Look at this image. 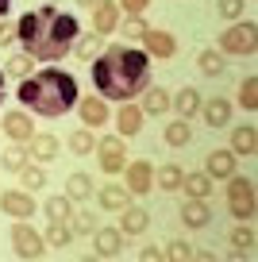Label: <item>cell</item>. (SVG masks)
Instances as JSON below:
<instances>
[{"mask_svg": "<svg viewBox=\"0 0 258 262\" xmlns=\"http://www.w3.org/2000/svg\"><path fill=\"white\" fill-rule=\"evenodd\" d=\"M81 35L77 16L54 8V4H42L19 16L16 24V39L24 42V54H31L35 62H62L73 50V39Z\"/></svg>", "mask_w": 258, "mask_h": 262, "instance_id": "cell-1", "label": "cell"}, {"mask_svg": "<svg viewBox=\"0 0 258 262\" xmlns=\"http://www.w3.org/2000/svg\"><path fill=\"white\" fill-rule=\"evenodd\" d=\"M93 81H97L100 97L108 100H131L150 85V54L139 47H104L93 58Z\"/></svg>", "mask_w": 258, "mask_h": 262, "instance_id": "cell-2", "label": "cell"}, {"mask_svg": "<svg viewBox=\"0 0 258 262\" xmlns=\"http://www.w3.org/2000/svg\"><path fill=\"white\" fill-rule=\"evenodd\" d=\"M16 97H19V104H24L27 112H39V116H66L73 104H77V81H73V74H66V70L47 66V70L27 74L24 81H19Z\"/></svg>", "mask_w": 258, "mask_h": 262, "instance_id": "cell-3", "label": "cell"}, {"mask_svg": "<svg viewBox=\"0 0 258 262\" xmlns=\"http://www.w3.org/2000/svg\"><path fill=\"white\" fill-rule=\"evenodd\" d=\"M227 208H231V216H239V220H250V216H254L258 196H254V181L250 178H239V173L227 178Z\"/></svg>", "mask_w": 258, "mask_h": 262, "instance_id": "cell-4", "label": "cell"}, {"mask_svg": "<svg viewBox=\"0 0 258 262\" xmlns=\"http://www.w3.org/2000/svg\"><path fill=\"white\" fill-rule=\"evenodd\" d=\"M254 47H258L254 19H243V24H231L227 31H220V50L224 54H254Z\"/></svg>", "mask_w": 258, "mask_h": 262, "instance_id": "cell-5", "label": "cell"}, {"mask_svg": "<svg viewBox=\"0 0 258 262\" xmlns=\"http://www.w3.org/2000/svg\"><path fill=\"white\" fill-rule=\"evenodd\" d=\"M12 251H16L19 258H42V254H47V239H42L31 224L16 220V228H12Z\"/></svg>", "mask_w": 258, "mask_h": 262, "instance_id": "cell-6", "label": "cell"}, {"mask_svg": "<svg viewBox=\"0 0 258 262\" xmlns=\"http://www.w3.org/2000/svg\"><path fill=\"white\" fill-rule=\"evenodd\" d=\"M97 155H100V170L104 173H123V166H127L123 135H104V139H97Z\"/></svg>", "mask_w": 258, "mask_h": 262, "instance_id": "cell-7", "label": "cell"}, {"mask_svg": "<svg viewBox=\"0 0 258 262\" xmlns=\"http://www.w3.org/2000/svg\"><path fill=\"white\" fill-rule=\"evenodd\" d=\"M0 208H4V216L31 220L35 216V196L27 193V189H4V193H0Z\"/></svg>", "mask_w": 258, "mask_h": 262, "instance_id": "cell-8", "label": "cell"}, {"mask_svg": "<svg viewBox=\"0 0 258 262\" xmlns=\"http://www.w3.org/2000/svg\"><path fill=\"white\" fill-rule=\"evenodd\" d=\"M123 181H127V193H150L154 185V166L146 158H135V162L123 166Z\"/></svg>", "mask_w": 258, "mask_h": 262, "instance_id": "cell-9", "label": "cell"}, {"mask_svg": "<svg viewBox=\"0 0 258 262\" xmlns=\"http://www.w3.org/2000/svg\"><path fill=\"white\" fill-rule=\"evenodd\" d=\"M143 47H146L150 58H174L178 54V39H174L169 31H154V27L143 31Z\"/></svg>", "mask_w": 258, "mask_h": 262, "instance_id": "cell-10", "label": "cell"}, {"mask_svg": "<svg viewBox=\"0 0 258 262\" xmlns=\"http://www.w3.org/2000/svg\"><path fill=\"white\" fill-rule=\"evenodd\" d=\"M27 155H31L39 166L42 162H54V158H58V135H50V131H42V135H39V131H35L31 139H27Z\"/></svg>", "mask_w": 258, "mask_h": 262, "instance_id": "cell-11", "label": "cell"}, {"mask_svg": "<svg viewBox=\"0 0 258 262\" xmlns=\"http://www.w3.org/2000/svg\"><path fill=\"white\" fill-rule=\"evenodd\" d=\"M77 116H81V123H85V127H100V123H108V104L100 97H85L81 100L77 97Z\"/></svg>", "mask_w": 258, "mask_h": 262, "instance_id": "cell-12", "label": "cell"}, {"mask_svg": "<svg viewBox=\"0 0 258 262\" xmlns=\"http://www.w3.org/2000/svg\"><path fill=\"white\" fill-rule=\"evenodd\" d=\"M93 247H97L100 258H116L123 251V231L120 228H97L93 231Z\"/></svg>", "mask_w": 258, "mask_h": 262, "instance_id": "cell-13", "label": "cell"}, {"mask_svg": "<svg viewBox=\"0 0 258 262\" xmlns=\"http://www.w3.org/2000/svg\"><path fill=\"white\" fill-rule=\"evenodd\" d=\"M208 220H212V205L208 201L189 196L185 205H181V224H185V228H208Z\"/></svg>", "mask_w": 258, "mask_h": 262, "instance_id": "cell-14", "label": "cell"}, {"mask_svg": "<svg viewBox=\"0 0 258 262\" xmlns=\"http://www.w3.org/2000/svg\"><path fill=\"white\" fill-rule=\"evenodd\" d=\"M204 173H208L212 181H227L235 173V155L231 150H212V155L204 158Z\"/></svg>", "mask_w": 258, "mask_h": 262, "instance_id": "cell-15", "label": "cell"}, {"mask_svg": "<svg viewBox=\"0 0 258 262\" xmlns=\"http://www.w3.org/2000/svg\"><path fill=\"white\" fill-rule=\"evenodd\" d=\"M116 24H120V4L116 0H100L97 8H93V31L108 35V31H116Z\"/></svg>", "mask_w": 258, "mask_h": 262, "instance_id": "cell-16", "label": "cell"}, {"mask_svg": "<svg viewBox=\"0 0 258 262\" xmlns=\"http://www.w3.org/2000/svg\"><path fill=\"white\" fill-rule=\"evenodd\" d=\"M0 127H4V135L16 139V143H27L35 135V123H31V116H27V112H8Z\"/></svg>", "mask_w": 258, "mask_h": 262, "instance_id": "cell-17", "label": "cell"}, {"mask_svg": "<svg viewBox=\"0 0 258 262\" xmlns=\"http://www.w3.org/2000/svg\"><path fill=\"white\" fill-rule=\"evenodd\" d=\"M146 228H150V212L146 208H135V205L120 208V231L123 235H143Z\"/></svg>", "mask_w": 258, "mask_h": 262, "instance_id": "cell-18", "label": "cell"}, {"mask_svg": "<svg viewBox=\"0 0 258 262\" xmlns=\"http://www.w3.org/2000/svg\"><path fill=\"white\" fill-rule=\"evenodd\" d=\"M139 131H143V108L139 104H123L120 116H116V135L131 139V135H139Z\"/></svg>", "mask_w": 258, "mask_h": 262, "instance_id": "cell-19", "label": "cell"}, {"mask_svg": "<svg viewBox=\"0 0 258 262\" xmlns=\"http://www.w3.org/2000/svg\"><path fill=\"white\" fill-rule=\"evenodd\" d=\"M201 116L208 127H227V120H231V104H227L224 97H212L208 104L201 100Z\"/></svg>", "mask_w": 258, "mask_h": 262, "instance_id": "cell-20", "label": "cell"}, {"mask_svg": "<svg viewBox=\"0 0 258 262\" xmlns=\"http://www.w3.org/2000/svg\"><path fill=\"white\" fill-rule=\"evenodd\" d=\"M254 150H258V131L250 127V123L235 127L231 131V155L239 158V155H254Z\"/></svg>", "mask_w": 258, "mask_h": 262, "instance_id": "cell-21", "label": "cell"}, {"mask_svg": "<svg viewBox=\"0 0 258 262\" xmlns=\"http://www.w3.org/2000/svg\"><path fill=\"white\" fill-rule=\"evenodd\" d=\"M143 116H162V112H169V93L166 89H158V85H150V89H143Z\"/></svg>", "mask_w": 258, "mask_h": 262, "instance_id": "cell-22", "label": "cell"}, {"mask_svg": "<svg viewBox=\"0 0 258 262\" xmlns=\"http://www.w3.org/2000/svg\"><path fill=\"white\" fill-rule=\"evenodd\" d=\"M181 189H185L189 196L208 201V196H212V178H208L204 170H193V173H185V178H181Z\"/></svg>", "mask_w": 258, "mask_h": 262, "instance_id": "cell-23", "label": "cell"}, {"mask_svg": "<svg viewBox=\"0 0 258 262\" xmlns=\"http://www.w3.org/2000/svg\"><path fill=\"white\" fill-rule=\"evenodd\" d=\"M181 178H185V170H181L178 162H166L162 170H154V185L166 189V193H178V189H181Z\"/></svg>", "mask_w": 258, "mask_h": 262, "instance_id": "cell-24", "label": "cell"}, {"mask_svg": "<svg viewBox=\"0 0 258 262\" xmlns=\"http://www.w3.org/2000/svg\"><path fill=\"white\" fill-rule=\"evenodd\" d=\"M131 205V193L127 185H104L100 189V208H108V212H120V208Z\"/></svg>", "mask_w": 258, "mask_h": 262, "instance_id": "cell-25", "label": "cell"}, {"mask_svg": "<svg viewBox=\"0 0 258 262\" xmlns=\"http://www.w3.org/2000/svg\"><path fill=\"white\" fill-rule=\"evenodd\" d=\"M89 193H93V178L89 173H70V178H66V196H70V201H89Z\"/></svg>", "mask_w": 258, "mask_h": 262, "instance_id": "cell-26", "label": "cell"}, {"mask_svg": "<svg viewBox=\"0 0 258 262\" xmlns=\"http://www.w3.org/2000/svg\"><path fill=\"white\" fill-rule=\"evenodd\" d=\"M169 104L178 108V116H181V120H189V116H197V112H201V93H197V89H181L178 97L169 100Z\"/></svg>", "mask_w": 258, "mask_h": 262, "instance_id": "cell-27", "label": "cell"}, {"mask_svg": "<svg viewBox=\"0 0 258 262\" xmlns=\"http://www.w3.org/2000/svg\"><path fill=\"white\" fill-rule=\"evenodd\" d=\"M27 158H31V155H27V147H24V143H16V147H8V150H0V166H4V170H12V173H19V170H24V166H27Z\"/></svg>", "mask_w": 258, "mask_h": 262, "instance_id": "cell-28", "label": "cell"}, {"mask_svg": "<svg viewBox=\"0 0 258 262\" xmlns=\"http://www.w3.org/2000/svg\"><path fill=\"white\" fill-rule=\"evenodd\" d=\"M70 150L73 155H93L97 150V135H93V127H77L70 135Z\"/></svg>", "mask_w": 258, "mask_h": 262, "instance_id": "cell-29", "label": "cell"}, {"mask_svg": "<svg viewBox=\"0 0 258 262\" xmlns=\"http://www.w3.org/2000/svg\"><path fill=\"white\" fill-rule=\"evenodd\" d=\"M42 212H47L50 220H70V216H73V201L66 193L62 196H50L47 205H42Z\"/></svg>", "mask_w": 258, "mask_h": 262, "instance_id": "cell-30", "label": "cell"}, {"mask_svg": "<svg viewBox=\"0 0 258 262\" xmlns=\"http://www.w3.org/2000/svg\"><path fill=\"white\" fill-rule=\"evenodd\" d=\"M73 50H77L81 62H93L104 47H100V35H81V39H73Z\"/></svg>", "mask_w": 258, "mask_h": 262, "instance_id": "cell-31", "label": "cell"}, {"mask_svg": "<svg viewBox=\"0 0 258 262\" xmlns=\"http://www.w3.org/2000/svg\"><path fill=\"white\" fill-rule=\"evenodd\" d=\"M31 66H35L31 54H12L8 62H4V77H19V81H24V77L31 74Z\"/></svg>", "mask_w": 258, "mask_h": 262, "instance_id": "cell-32", "label": "cell"}, {"mask_svg": "<svg viewBox=\"0 0 258 262\" xmlns=\"http://www.w3.org/2000/svg\"><path fill=\"white\" fill-rule=\"evenodd\" d=\"M189 139H193V127H189V120L178 116V123H169V127H166V143H169V147H185Z\"/></svg>", "mask_w": 258, "mask_h": 262, "instance_id": "cell-33", "label": "cell"}, {"mask_svg": "<svg viewBox=\"0 0 258 262\" xmlns=\"http://www.w3.org/2000/svg\"><path fill=\"white\" fill-rule=\"evenodd\" d=\"M197 66H201V74L216 77V74H224V54H220V50H201V54H197Z\"/></svg>", "mask_w": 258, "mask_h": 262, "instance_id": "cell-34", "label": "cell"}, {"mask_svg": "<svg viewBox=\"0 0 258 262\" xmlns=\"http://www.w3.org/2000/svg\"><path fill=\"white\" fill-rule=\"evenodd\" d=\"M42 239H47V247H66L73 239V231H70V224H66V220H50V228H47V235H42Z\"/></svg>", "mask_w": 258, "mask_h": 262, "instance_id": "cell-35", "label": "cell"}, {"mask_svg": "<svg viewBox=\"0 0 258 262\" xmlns=\"http://www.w3.org/2000/svg\"><path fill=\"white\" fill-rule=\"evenodd\" d=\"M19 181L27 185V193H35V189L47 185V173H42V166H39V162H27L24 170H19Z\"/></svg>", "mask_w": 258, "mask_h": 262, "instance_id": "cell-36", "label": "cell"}, {"mask_svg": "<svg viewBox=\"0 0 258 262\" xmlns=\"http://www.w3.org/2000/svg\"><path fill=\"white\" fill-rule=\"evenodd\" d=\"M239 104L247 108V112L258 108V77H247V81L239 85Z\"/></svg>", "mask_w": 258, "mask_h": 262, "instance_id": "cell-37", "label": "cell"}, {"mask_svg": "<svg viewBox=\"0 0 258 262\" xmlns=\"http://www.w3.org/2000/svg\"><path fill=\"white\" fill-rule=\"evenodd\" d=\"M66 224H70V231H73V235H93V231H97V220H93L89 212H73Z\"/></svg>", "mask_w": 258, "mask_h": 262, "instance_id": "cell-38", "label": "cell"}, {"mask_svg": "<svg viewBox=\"0 0 258 262\" xmlns=\"http://www.w3.org/2000/svg\"><path fill=\"white\" fill-rule=\"evenodd\" d=\"M162 258H174V262H189V258H193V247H189L185 239H174V243H166Z\"/></svg>", "mask_w": 258, "mask_h": 262, "instance_id": "cell-39", "label": "cell"}, {"mask_svg": "<svg viewBox=\"0 0 258 262\" xmlns=\"http://www.w3.org/2000/svg\"><path fill=\"white\" fill-rule=\"evenodd\" d=\"M231 247H235L239 254H243V251H250V247H254V231H250L247 224H239V228L231 231Z\"/></svg>", "mask_w": 258, "mask_h": 262, "instance_id": "cell-40", "label": "cell"}, {"mask_svg": "<svg viewBox=\"0 0 258 262\" xmlns=\"http://www.w3.org/2000/svg\"><path fill=\"white\" fill-rule=\"evenodd\" d=\"M116 27H120V35H127V39H143L146 19H143V16H127L123 24H116Z\"/></svg>", "mask_w": 258, "mask_h": 262, "instance_id": "cell-41", "label": "cell"}, {"mask_svg": "<svg viewBox=\"0 0 258 262\" xmlns=\"http://www.w3.org/2000/svg\"><path fill=\"white\" fill-rule=\"evenodd\" d=\"M243 4H247V0H220V16L239 19V16H243Z\"/></svg>", "mask_w": 258, "mask_h": 262, "instance_id": "cell-42", "label": "cell"}, {"mask_svg": "<svg viewBox=\"0 0 258 262\" xmlns=\"http://www.w3.org/2000/svg\"><path fill=\"white\" fill-rule=\"evenodd\" d=\"M146 4H150V0H120V8L127 12V16H143Z\"/></svg>", "mask_w": 258, "mask_h": 262, "instance_id": "cell-43", "label": "cell"}, {"mask_svg": "<svg viewBox=\"0 0 258 262\" xmlns=\"http://www.w3.org/2000/svg\"><path fill=\"white\" fill-rule=\"evenodd\" d=\"M16 39V24H0V47H8Z\"/></svg>", "mask_w": 258, "mask_h": 262, "instance_id": "cell-44", "label": "cell"}, {"mask_svg": "<svg viewBox=\"0 0 258 262\" xmlns=\"http://www.w3.org/2000/svg\"><path fill=\"white\" fill-rule=\"evenodd\" d=\"M139 258H143V262H158L162 251H158V247H143V251H139Z\"/></svg>", "mask_w": 258, "mask_h": 262, "instance_id": "cell-45", "label": "cell"}, {"mask_svg": "<svg viewBox=\"0 0 258 262\" xmlns=\"http://www.w3.org/2000/svg\"><path fill=\"white\" fill-rule=\"evenodd\" d=\"M77 4H81V8H97L100 0H77Z\"/></svg>", "mask_w": 258, "mask_h": 262, "instance_id": "cell-46", "label": "cell"}, {"mask_svg": "<svg viewBox=\"0 0 258 262\" xmlns=\"http://www.w3.org/2000/svg\"><path fill=\"white\" fill-rule=\"evenodd\" d=\"M4 97H8V93H4V70H0V104H4Z\"/></svg>", "mask_w": 258, "mask_h": 262, "instance_id": "cell-47", "label": "cell"}, {"mask_svg": "<svg viewBox=\"0 0 258 262\" xmlns=\"http://www.w3.org/2000/svg\"><path fill=\"white\" fill-rule=\"evenodd\" d=\"M8 8H12V0H0V16H8Z\"/></svg>", "mask_w": 258, "mask_h": 262, "instance_id": "cell-48", "label": "cell"}]
</instances>
